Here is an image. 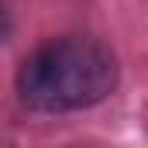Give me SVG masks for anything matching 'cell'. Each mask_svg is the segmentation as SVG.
Masks as SVG:
<instances>
[{"label":"cell","mask_w":148,"mask_h":148,"mask_svg":"<svg viewBox=\"0 0 148 148\" xmlns=\"http://www.w3.org/2000/svg\"><path fill=\"white\" fill-rule=\"evenodd\" d=\"M117 86V59L97 38L66 35L35 48L21 73L17 93L28 107L45 114L83 110L110 97Z\"/></svg>","instance_id":"1"},{"label":"cell","mask_w":148,"mask_h":148,"mask_svg":"<svg viewBox=\"0 0 148 148\" xmlns=\"http://www.w3.org/2000/svg\"><path fill=\"white\" fill-rule=\"evenodd\" d=\"M7 35V10H3V3H0V41Z\"/></svg>","instance_id":"2"}]
</instances>
